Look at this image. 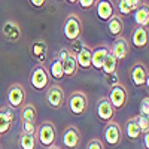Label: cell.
<instances>
[{
  "label": "cell",
  "instance_id": "obj_1",
  "mask_svg": "<svg viewBox=\"0 0 149 149\" xmlns=\"http://www.w3.org/2000/svg\"><path fill=\"white\" fill-rule=\"evenodd\" d=\"M57 140V128L51 121L40 122L36 128V142L43 148H49L55 145Z\"/></svg>",
  "mask_w": 149,
  "mask_h": 149
},
{
  "label": "cell",
  "instance_id": "obj_2",
  "mask_svg": "<svg viewBox=\"0 0 149 149\" xmlns=\"http://www.w3.org/2000/svg\"><path fill=\"white\" fill-rule=\"evenodd\" d=\"M63 33H64V37L70 42L79 40V37L82 34V21L78 14H70L66 17L64 24H63Z\"/></svg>",
  "mask_w": 149,
  "mask_h": 149
},
{
  "label": "cell",
  "instance_id": "obj_3",
  "mask_svg": "<svg viewBox=\"0 0 149 149\" xmlns=\"http://www.w3.org/2000/svg\"><path fill=\"white\" fill-rule=\"evenodd\" d=\"M67 107H69L72 115H76V116L82 115L88 109V97L81 90L73 91L67 98Z\"/></svg>",
  "mask_w": 149,
  "mask_h": 149
},
{
  "label": "cell",
  "instance_id": "obj_4",
  "mask_svg": "<svg viewBox=\"0 0 149 149\" xmlns=\"http://www.w3.org/2000/svg\"><path fill=\"white\" fill-rule=\"evenodd\" d=\"M107 100L110 102V104H112V107L115 109V112L121 110L124 106L127 104V102H128V91L125 88V85L116 84L113 86H110Z\"/></svg>",
  "mask_w": 149,
  "mask_h": 149
},
{
  "label": "cell",
  "instance_id": "obj_5",
  "mask_svg": "<svg viewBox=\"0 0 149 149\" xmlns=\"http://www.w3.org/2000/svg\"><path fill=\"white\" fill-rule=\"evenodd\" d=\"M45 98H46L48 106H51L55 110L61 109L64 106V103H66V94H64L63 86H60L58 84H54L51 86H48Z\"/></svg>",
  "mask_w": 149,
  "mask_h": 149
},
{
  "label": "cell",
  "instance_id": "obj_6",
  "mask_svg": "<svg viewBox=\"0 0 149 149\" xmlns=\"http://www.w3.org/2000/svg\"><path fill=\"white\" fill-rule=\"evenodd\" d=\"M30 85L36 91H43L49 86V73L43 64H37L30 74Z\"/></svg>",
  "mask_w": 149,
  "mask_h": 149
},
{
  "label": "cell",
  "instance_id": "obj_7",
  "mask_svg": "<svg viewBox=\"0 0 149 149\" xmlns=\"http://www.w3.org/2000/svg\"><path fill=\"white\" fill-rule=\"evenodd\" d=\"M8 103L12 109H21L26 104V90L21 84H12L8 90Z\"/></svg>",
  "mask_w": 149,
  "mask_h": 149
},
{
  "label": "cell",
  "instance_id": "obj_8",
  "mask_svg": "<svg viewBox=\"0 0 149 149\" xmlns=\"http://www.w3.org/2000/svg\"><path fill=\"white\" fill-rule=\"evenodd\" d=\"M103 136H104V140L109 146L116 148L122 142V128L118 122L110 121L106 124V127L103 130Z\"/></svg>",
  "mask_w": 149,
  "mask_h": 149
},
{
  "label": "cell",
  "instance_id": "obj_9",
  "mask_svg": "<svg viewBox=\"0 0 149 149\" xmlns=\"http://www.w3.org/2000/svg\"><path fill=\"white\" fill-rule=\"evenodd\" d=\"M82 136L78 127L74 125H69L66 127V130L63 131V137H61V142H63V146L67 149H76L81 145Z\"/></svg>",
  "mask_w": 149,
  "mask_h": 149
},
{
  "label": "cell",
  "instance_id": "obj_10",
  "mask_svg": "<svg viewBox=\"0 0 149 149\" xmlns=\"http://www.w3.org/2000/svg\"><path fill=\"white\" fill-rule=\"evenodd\" d=\"M130 79L136 86H143L148 84V67L142 61H136V63L130 67Z\"/></svg>",
  "mask_w": 149,
  "mask_h": 149
},
{
  "label": "cell",
  "instance_id": "obj_11",
  "mask_svg": "<svg viewBox=\"0 0 149 149\" xmlns=\"http://www.w3.org/2000/svg\"><path fill=\"white\" fill-rule=\"evenodd\" d=\"M110 54L115 57V60L118 61H122V60H125L130 54V43L127 42L125 37H118V39L113 40V43H112V48L109 49Z\"/></svg>",
  "mask_w": 149,
  "mask_h": 149
},
{
  "label": "cell",
  "instance_id": "obj_12",
  "mask_svg": "<svg viewBox=\"0 0 149 149\" xmlns=\"http://www.w3.org/2000/svg\"><path fill=\"white\" fill-rule=\"evenodd\" d=\"M2 34L3 37L10 42V43H15L21 39V27H19V24L14 19H8L3 22V26H2Z\"/></svg>",
  "mask_w": 149,
  "mask_h": 149
},
{
  "label": "cell",
  "instance_id": "obj_13",
  "mask_svg": "<svg viewBox=\"0 0 149 149\" xmlns=\"http://www.w3.org/2000/svg\"><path fill=\"white\" fill-rule=\"evenodd\" d=\"M115 109L112 107L110 102L107 100V97H100L97 102V116L100 121L103 122H110L113 121V116H115Z\"/></svg>",
  "mask_w": 149,
  "mask_h": 149
},
{
  "label": "cell",
  "instance_id": "obj_14",
  "mask_svg": "<svg viewBox=\"0 0 149 149\" xmlns=\"http://www.w3.org/2000/svg\"><path fill=\"white\" fill-rule=\"evenodd\" d=\"M14 119H15V112H14L12 107L3 106L2 109H0V137H2V136H6L10 131Z\"/></svg>",
  "mask_w": 149,
  "mask_h": 149
},
{
  "label": "cell",
  "instance_id": "obj_15",
  "mask_svg": "<svg viewBox=\"0 0 149 149\" xmlns=\"http://www.w3.org/2000/svg\"><path fill=\"white\" fill-rule=\"evenodd\" d=\"M109 46L106 43H100L97 45L95 48H93V52H91V67L97 69V70H102L103 63L109 54Z\"/></svg>",
  "mask_w": 149,
  "mask_h": 149
},
{
  "label": "cell",
  "instance_id": "obj_16",
  "mask_svg": "<svg viewBox=\"0 0 149 149\" xmlns=\"http://www.w3.org/2000/svg\"><path fill=\"white\" fill-rule=\"evenodd\" d=\"M148 29H143V27H136L133 31H131V45L137 49H143L146 45H148Z\"/></svg>",
  "mask_w": 149,
  "mask_h": 149
},
{
  "label": "cell",
  "instance_id": "obj_17",
  "mask_svg": "<svg viewBox=\"0 0 149 149\" xmlns=\"http://www.w3.org/2000/svg\"><path fill=\"white\" fill-rule=\"evenodd\" d=\"M91 52H93V48L91 46L82 45V48L79 49V52L74 55V57H76L78 67H81L84 70H88L91 67Z\"/></svg>",
  "mask_w": 149,
  "mask_h": 149
},
{
  "label": "cell",
  "instance_id": "obj_18",
  "mask_svg": "<svg viewBox=\"0 0 149 149\" xmlns=\"http://www.w3.org/2000/svg\"><path fill=\"white\" fill-rule=\"evenodd\" d=\"M95 10H97V17L102 21H109L115 15V8L110 2H97Z\"/></svg>",
  "mask_w": 149,
  "mask_h": 149
},
{
  "label": "cell",
  "instance_id": "obj_19",
  "mask_svg": "<svg viewBox=\"0 0 149 149\" xmlns=\"http://www.w3.org/2000/svg\"><path fill=\"white\" fill-rule=\"evenodd\" d=\"M134 22L137 24V27H143L148 29L149 24V9H148V3H142L134 12Z\"/></svg>",
  "mask_w": 149,
  "mask_h": 149
},
{
  "label": "cell",
  "instance_id": "obj_20",
  "mask_svg": "<svg viewBox=\"0 0 149 149\" xmlns=\"http://www.w3.org/2000/svg\"><path fill=\"white\" fill-rule=\"evenodd\" d=\"M122 30H124V22H122V18L119 15H113L107 21V33L112 37H115V39L121 37Z\"/></svg>",
  "mask_w": 149,
  "mask_h": 149
},
{
  "label": "cell",
  "instance_id": "obj_21",
  "mask_svg": "<svg viewBox=\"0 0 149 149\" xmlns=\"http://www.w3.org/2000/svg\"><path fill=\"white\" fill-rule=\"evenodd\" d=\"M46 52H48V46L43 40H34L31 43V55L36 61H39V64H43Z\"/></svg>",
  "mask_w": 149,
  "mask_h": 149
},
{
  "label": "cell",
  "instance_id": "obj_22",
  "mask_svg": "<svg viewBox=\"0 0 149 149\" xmlns=\"http://www.w3.org/2000/svg\"><path fill=\"white\" fill-rule=\"evenodd\" d=\"M19 118H21V122H31V124H36L37 121V110L34 107L33 103H26L22 107H21V112H19Z\"/></svg>",
  "mask_w": 149,
  "mask_h": 149
},
{
  "label": "cell",
  "instance_id": "obj_23",
  "mask_svg": "<svg viewBox=\"0 0 149 149\" xmlns=\"http://www.w3.org/2000/svg\"><path fill=\"white\" fill-rule=\"evenodd\" d=\"M124 134H125L130 140H137L140 136H142V131L137 127V124H136L134 116L128 118L125 121V124H124Z\"/></svg>",
  "mask_w": 149,
  "mask_h": 149
},
{
  "label": "cell",
  "instance_id": "obj_24",
  "mask_svg": "<svg viewBox=\"0 0 149 149\" xmlns=\"http://www.w3.org/2000/svg\"><path fill=\"white\" fill-rule=\"evenodd\" d=\"M140 5H142L140 0H121V2H118V10L121 12L122 17H127V15L133 14V12H136V9Z\"/></svg>",
  "mask_w": 149,
  "mask_h": 149
},
{
  "label": "cell",
  "instance_id": "obj_25",
  "mask_svg": "<svg viewBox=\"0 0 149 149\" xmlns=\"http://www.w3.org/2000/svg\"><path fill=\"white\" fill-rule=\"evenodd\" d=\"M78 63H76V57L74 54L70 52V55L66 58V61L63 63V72H64V78H73L78 73Z\"/></svg>",
  "mask_w": 149,
  "mask_h": 149
},
{
  "label": "cell",
  "instance_id": "obj_26",
  "mask_svg": "<svg viewBox=\"0 0 149 149\" xmlns=\"http://www.w3.org/2000/svg\"><path fill=\"white\" fill-rule=\"evenodd\" d=\"M104 76H109V74H115L116 70H118V61L115 60V57L112 55L110 52L107 54L104 63H103V67H102Z\"/></svg>",
  "mask_w": 149,
  "mask_h": 149
},
{
  "label": "cell",
  "instance_id": "obj_27",
  "mask_svg": "<svg viewBox=\"0 0 149 149\" xmlns=\"http://www.w3.org/2000/svg\"><path fill=\"white\" fill-rule=\"evenodd\" d=\"M18 145L21 149H36L37 142H36V136L31 134H19V139H18Z\"/></svg>",
  "mask_w": 149,
  "mask_h": 149
},
{
  "label": "cell",
  "instance_id": "obj_28",
  "mask_svg": "<svg viewBox=\"0 0 149 149\" xmlns=\"http://www.w3.org/2000/svg\"><path fill=\"white\" fill-rule=\"evenodd\" d=\"M48 73H51V78L54 81H63L64 79V72H63V63L61 61H58L57 58H54L52 64H51V70H49Z\"/></svg>",
  "mask_w": 149,
  "mask_h": 149
},
{
  "label": "cell",
  "instance_id": "obj_29",
  "mask_svg": "<svg viewBox=\"0 0 149 149\" xmlns=\"http://www.w3.org/2000/svg\"><path fill=\"white\" fill-rule=\"evenodd\" d=\"M134 121H136V124H137V127L140 128L142 134L149 133V118H145L142 115H136L134 116Z\"/></svg>",
  "mask_w": 149,
  "mask_h": 149
},
{
  "label": "cell",
  "instance_id": "obj_30",
  "mask_svg": "<svg viewBox=\"0 0 149 149\" xmlns=\"http://www.w3.org/2000/svg\"><path fill=\"white\" fill-rule=\"evenodd\" d=\"M139 115L148 118L149 116V97H143L142 102H140V106H139Z\"/></svg>",
  "mask_w": 149,
  "mask_h": 149
},
{
  "label": "cell",
  "instance_id": "obj_31",
  "mask_svg": "<svg viewBox=\"0 0 149 149\" xmlns=\"http://www.w3.org/2000/svg\"><path fill=\"white\" fill-rule=\"evenodd\" d=\"M36 128H37L36 124H31V122H21V133H24V134L36 136Z\"/></svg>",
  "mask_w": 149,
  "mask_h": 149
},
{
  "label": "cell",
  "instance_id": "obj_32",
  "mask_svg": "<svg viewBox=\"0 0 149 149\" xmlns=\"http://www.w3.org/2000/svg\"><path fill=\"white\" fill-rule=\"evenodd\" d=\"M86 149H104V145L100 139H91L86 145Z\"/></svg>",
  "mask_w": 149,
  "mask_h": 149
},
{
  "label": "cell",
  "instance_id": "obj_33",
  "mask_svg": "<svg viewBox=\"0 0 149 149\" xmlns=\"http://www.w3.org/2000/svg\"><path fill=\"white\" fill-rule=\"evenodd\" d=\"M82 9H85V10H88V9H91V8H94L95 5H97V0H79V2H76Z\"/></svg>",
  "mask_w": 149,
  "mask_h": 149
},
{
  "label": "cell",
  "instance_id": "obj_34",
  "mask_svg": "<svg viewBox=\"0 0 149 149\" xmlns=\"http://www.w3.org/2000/svg\"><path fill=\"white\" fill-rule=\"evenodd\" d=\"M70 55V51H69V49L67 48H61L60 49V51H58V54H57V60L58 61H61V63H64V61H66V58Z\"/></svg>",
  "mask_w": 149,
  "mask_h": 149
},
{
  "label": "cell",
  "instance_id": "obj_35",
  "mask_svg": "<svg viewBox=\"0 0 149 149\" xmlns=\"http://www.w3.org/2000/svg\"><path fill=\"white\" fill-rule=\"evenodd\" d=\"M106 82H107L110 86H113V85L119 84V81H118V76H116V73H115V74H109V76H106Z\"/></svg>",
  "mask_w": 149,
  "mask_h": 149
},
{
  "label": "cell",
  "instance_id": "obj_36",
  "mask_svg": "<svg viewBox=\"0 0 149 149\" xmlns=\"http://www.w3.org/2000/svg\"><path fill=\"white\" fill-rule=\"evenodd\" d=\"M30 3H31V6H34V8H43L45 6V0H30Z\"/></svg>",
  "mask_w": 149,
  "mask_h": 149
},
{
  "label": "cell",
  "instance_id": "obj_37",
  "mask_svg": "<svg viewBox=\"0 0 149 149\" xmlns=\"http://www.w3.org/2000/svg\"><path fill=\"white\" fill-rule=\"evenodd\" d=\"M143 142H145V149H149V133L143 134Z\"/></svg>",
  "mask_w": 149,
  "mask_h": 149
},
{
  "label": "cell",
  "instance_id": "obj_38",
  "mask_svg": "<svg viewBox=\"0 0 149 149\" xmlns=\"http://www.w3.org/2000/svg\"><path fill=\"white\" fill-rule=\"evenodd\" d=\"M46 149H61L60 146H55V145H52V146H49V148H46Z\"/></svg>",
  "mask_w": 149,
  "mask_h": 149
}]
</instances>
